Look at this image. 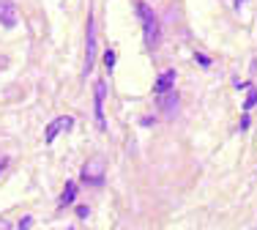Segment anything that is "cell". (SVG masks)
Segmentation results:
<instances>
[{
	"label": "cell",
	"instance_id": "5bb4252c",
	"mask_svg": "<svg viewBox=\"0 0 257 230\" xmlns=\"http://www.w3.org/2000/svg\"><path fill=\"white\" fill-rule=\"evenodd\" d=\"M238 129H241V132H246V129H249V115H243V118H241V124H238Z\"/></svg>",
	"mask_w": 257,
	"mask_h": 230
},
{
	"label": "cell",
	"instance_id": "8fae6325",
	"mask_svg": "<svg viewBox=\"0 0 257 230\" xmlns=\"http://www.w3.org/2000/svg\"><path fill=\"white\" fill-rule=\"evenodd\" d=\"M104 66H107V71H112V69H115V52H112V50L104 52Z\"/></svg>",
	"mask_w": 257,
	"mask_h": 230
},
{
	"label": "cell",
	"instance_id": "e0dca14e",
	"mask_svg": "<svg viewBox=\"0 0 257 230\" xmlns=\"http://www.w3.org/2000/svg\"><path fill=\"white\" fill-rule=\"evenodd\" d=\"M241 3H246V0H235V6H241Z\"/></svg>",
	"mask_w": 257,
	"mask_h": 230
},
{
	"label": "cell",
	"instance_id": "7c38bea8",
	"mask_svg": "<svg viewBox=\"0 0 257 230\" xmlns=\"http://www.w3.org/2000/svg\"><path fill=\"white\" fill-rule=\"evenodd\" d=\"M88 214H90V211H88V205H79V208H77V216H79V219H85Z\"/></svg>",
	"mask_w": 257,
	"mask_h": 230
},
{
	"label": "cell",
	"instance_id": "5b68a950",
	"mask_svg": "<svg viewBox=\"0 0 257 230\" xmlns=\"http://www.w3.org/2000/svg\"><path fill=\"white\" fill-rule=\"evenodd\" d=\"M104 99H107V82H96V124L104 132L107 121H104Z\"/></svg>",
	"mask_w": 257,
	"mask_h": 230
},
{
	"label": "cell",
	"instance_id": "3957f363",
	"mask_svg": "<svg viewBox=\"0 0 257 230\" xmlns=\"http://www.w3.org/2000/svg\"><path fill=\"white\" fill-rule=\"evenodd\" d=\"M71 126H74V118L71 115H60V118H55L50 126H47L44 132V143H55V137L60 135V132H71Z\"/></svg>",
	"mask_w": 257,
	"mask_h": 230
},
{
	"label": "cell",
	"instance_id": "4fadbf2b",
	"mask_svg": "<svg viewBox=\"0 0 257 230\" xmlns=\"http://www.w3.org/2000/svg\"><path fill=\"white\" fill-rule=\"evenodd\" d=\"M194 60H197L200 66H205V69H208V66H211V60H208L205 55H194Z\"/></svg>",
	"mask_w": 257,
	"mask_h": 230
},
{
	"label": "cell",
	"instance_id": "30bf717a",
	"mask_svg": "<svg viewBox=\"0 0 257 230\" xmlns=\"http://www.w3.org/2000/svg\"><path fill=\"white\" fill-rule=\"evenodd\" d=\"M254 104H257V88L254 85H246V101H243V110H254Z\"/></svg>",
	"mask_w": 257,
	"mask_h": 230
},
{
	"label": "cell",
	"instance_id": "277c9868",
	"mask_svg": "<svg viewBox=\"0 0 257 230\" xmlns=\"http://www.w3.org/2000/svg\"><path fill=\"white\" fill-rule=\"evenodd\" d=\"M96 63V22L88 14V44H85V71H90Z\"/></svg>",
	"mask_w": 257,
	"mask_h": 230
},
{
	"label": "cell",
	"instance_id": "52a82bcc",
	"mask_svg": "<svg viewBox=\"0 0 257 230\" xmlns=\"http://www.w3.org/2000/svg\"><path fill=\"white\" fill-rule=\"evenodd\" d=\"M175 85V69H167V71H162L159 74V80L154 82V93H167V90H173Z\"/></svg>",
	"mask_w": 257,
	"mask_h": 230
},
{
	"label": "cell",
	"instance_id": "2e32d148",
	"mask_svg": "<svg viewBox=\"0 0 257 230\" xmlns=\"http://www.w3.org/2000/svg\"><path fill=\"white\" fill-rule=\"evenodd\" d=\"M6 170V162H0V173H3Z\"/></svg>",
	"mask_w": 257,
	"mask_h": 230
},
{
	"label": "cell",
	"instance_id": "9c48e42d",
	"mask_svg": "<svg viewBox=\"0 0 257 230\" xmlns=\"http://www.w3.org/2000/svg\"><path fill=\"white\" fill-rule=\"evenodd\" d=\"M74 197H77V184H74V181H69V184L63 186V195H60V205L74 203Z\"/></svg>",
	"mask_w": 257,
	"mask_h": 230
},
{
	"label": "cell",
	"instance_id": "6da1fadb",
	"mask_svg": "<svg viewBox=\"0 0 257 230\" xmlns=\"http://www.w3.org/2000/svg\"><path fill=\"white\" fill-rule=\"evenodd\" d=\"M137 14H140V22H143L145 44H148V47H156V44H159V36H162V28H159V17H156L145 3L137 6Z\"/></svg>",
	"mask_w": 257,
	"mask_h": 230
},
{
	"label": "cell",
	"instance_id": "ba28073f",
	"mask_svg": "<svg viewBox=\"0 0 257 230\" xmlns=\"http://www.w3.org/2000/svg\"><path fill=\"white\" fill-rule=\"evenodd\" d=\"M159 101H162V110L167 115H173V110L178 107V93L175 90H167V93H159Z\"/></svg>",
	"mask_w": 257,
	"mask_h": 230
},
{
	"label": "cell",
	"instance_id": "8992f818",
	"mask_svg": "<svg viewBox=\"0 0 257 230\" xmlns=\"http://www.w3.org/2000/svg\"><path fill=\"white\" fill-rule=\"evenodd\" d=\"M20 22V14H17V6L11 0H0V25L14 28Z\"/></svg>",
	"mask_w": 257,
	"mask_h": 230
},
{
	"label": "cell",
	"instance_id": "7a4b0ae2",
	"mask_svg": "<svg viewBox=\"0 0 257 230\" xmlns=\"http://www.w3.org/2000/svg\"><path fill=\"white\" fill-rule=\"evenodd\" d=\"M104 167H107V165H104V159H101V156H93V159H88V162L82 165V173H79V175H82V181H85V184L99 186L101 181H104Z\"/></svg>",
	"mask_w": 257,
	"mask_h": 230
},
{
	"label": "cell",
	"instance_id": "9a60e30c",
	"mask_svg": "<svg viewBox=\"0 0 257 230\" xmlns=\"http://www.w3.org/2000/svg\"><path fill=\"white\" fill-rule=\"evenodd\" d=\"M0 230H11V222L9 219H0Z\"/></svg>",
	"mask_w": 257,
	"mask_h": 230
}]
</instances>
